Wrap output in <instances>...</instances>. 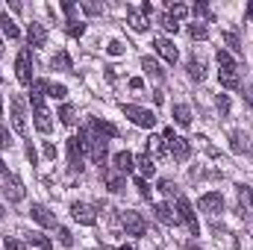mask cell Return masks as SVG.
<instances>
[{
  "label": "cell",
  "instance_id": "cell-1",
  "mask_svg": "<svg viewBox=\"0 0 253 250\" xmlns=\"http://www.w3.org/2000/svg\"><path fill=\"white\" fill-rule=\"evenodd\" d=\"M215 59H218V83L224 88H239L242 85V77H239V65L233 59V53L230 50H218Z\"/></svg>",
  "mask_w": 253,
  "mask_h": 250
},
{
  "label": "cell",
  "instance_id": "cell-2",
  "mask_svg": "<svg viewBox=\"0 0 253 250\" xmlns=\"http://www.w3.org/2000/svg\"><path fill=\"white\" fill-rule=\"evenodd\" d=\"M162 138H165V144H168V153H171L177 162H186V159L191 156L189 138H183V135H174V129H171V126L162 132Z\"/></svg>",
  "mask_w": 253,
  "mask_h": 250
},
{
  "label": "cell",
  "instance_id": "cell-3",
  "mask_svg": "<svg viewBox=\"0 0 253 250\" xmlns=\"http://www.w3.org/2000/svg\"><path fill=\"white\" fill-rule=\"evenodd\" d=\"M121 112H124V118H129L135 126H144V129H153V126H156V115H153L150 109H144V106L124 103V106H121Z\"/></svg>",
  "mask_w": 253,
  "mask_h": 250
},
{
  "label": "cell",
  "instance_id": "cell-4",
  "mask_svg": "<svg viewBox=\"0 0 253 250\" xmlns=\"http://www.w3.org/2000/svg\"><path fill=\"white\" fill-rule=\"evenodd\" d=\"M83 138H85V150L91 153V162L103 168L106 153H109V141H106L103 135H88V132H83Z\"/></svg>",
  "mask_w": 253,
  "mask_h": 250
},
{
  "label": "cell",
  "instance_id": "cell-5",
  "mask_svg": "<svg viewBox=\"0 0 253 250\" xmlns=\"http://www.w3.org/2000/svg\"><path fill=\"white\" fill-rule=\"evenodd\" d=\"M83 159H85V138L80 132V135L68 138V168L71 171H83Z\"/></svg>",
  "mask_w": 253,
  "mask_h": 250
},
{
  "label": "cell",
  "instance_id": "cell-6",
  "mask_svg": "<svg viewBox=\"0 0 253 250\" xmlns=\"http://www.w3.org/2000/svg\"><path fill=\"white\" fill-rule=\"evenodd\" d=\"M9 109H12V129L21 132V135H27V109H24V97H21V94H12Z\"/></svg>",
  "mask_w": 253,
  "mask_h": 250
},
{
  "label": "cell",
  "instance_id": "cell-7",
  "mask_svg": "<svg viewBox=\"0 0 253 250\" xmlns=\"http://www.w3.org/2000/svg\"><path fill=\"white\" fill-rule=\"evenodd\" d=\"M177 218L189 227L191 236H200V224H197V215H194V209H191V203L186 197H177Z\"/></svg>",
  "mask_w": 253,
  "mask_h": 250
},
{
  "label": "cell",
  "instance_id": "cell-8",
  "mask_svg": "<svg viewBox=\"0 0 253 250\" xmlns=\"http://www.w3.org/2000/svg\"><path fill=\"white\" fill-rule=\"evenodd\" d=\"M15 71H18V80L24 85H33V53L27 47L18 50V59H15Z\"/></svg>",
  "mask_w": 253,
  "mask_h": 250
},
{
  "label": "cell",
  "instance_id": "cell-9",
  "mask_svg": "<svg viewBox=\"0 0 253 250\" xmlns=\"http://www.w3.org/2000/svg\"><path fill=\"white\" fill-rule=\"evenodd\" d=\"M121 221H124L126 236H135V239H141V236L147 233V224H144V218H141L138 212H132V209H126L124 215H121Z\"/></svg>",
  "mask_w": 253,
  "mask_h": 250
},
{
  "label": "cell",
  "instance_id": "cell-10",
  "mask_svg": "<svg viewBox=\"0 0 253 250\" xmlns=\"http://www.w3.org/2000/svg\"><path fill=\"white\" fill-rule=\"evenodd\" d=\"M3 194L9 197V203H21L24 194H27V188H24V183H21L15 174H9V177L3 180Z\"/></svg>",
  "mask_w": 253,
  "mask_h": 250
},
{
  "label": "cell",
  "instance_id": "cell-11",
  "mask_svg": "<svg viewBox=\"0 0 253 250\" xmlns=\"http://www.w3.org/2000/svg\"><path fill=\"white\" fill-rule=\"evenodd\" d=\"M71 215H74V221H80L85 227H94L97 224V215H94V209L88 203H71Z\"/></svg>",
  "mask_w": 253,
  "mask_h": 250
},
{
  "label": "cell",
  "instance_id": "cell-12",
  "mask_svg": "<svg viewBox=\"0 0 253 250\" xmlns=\"http://www.w3.org/2000/svg\"><path fill=\"white\" fill-rule=\"evenodd\" d=\"M30 215H33V221H36L39 227H47V230L56 227V218L50 215V209H47L44 203H33V206H30Z\"/></svg>",
  "mask_w": 253,
  "mask_h": 250
},
{
  "label": "cell",
  "instance_id": "cell-13",
  "mask_svg": "<svg viewBox=\"0 0 253 250\" xmlns=\"http://www.w3.org/2000/svg\"><path fill=\"white\" fill-rule=\"evenodd\" d=\"M126 24H129L135 33H147V27H150L147 15H144L141 9H135V6H126Z\"/></svg>",
  "mask_w": 253,
  "mask_h": 250
},
{
  "label": "cell",
  "instance_id": "cell-14",
  "mask_svg": "<svg viewBox=\"0 0 253 250\" xmlns=\"http://www.w3.org/2000/svg\"><path fill=\"white\" fill-rule=\"evenodd\" d=\"M153 47H156V53H159V56H162L165 62L174 65L177 59H180V53H177L174 42H168V39H162V36H159V39H153Z\"/></svg>",
  "mask_w": 253,
  "mask_h": 250
},
{
  "label": "cell",
  "instance_id": "cell-15",
  "mask_svg": "<svg viewBox=\"0 0 253 250\" xmlns=\"http://www.w3.org/2000/svg\"><path fill=\"white\" fill-rule=\"evenodd\" d=\"M112 162H115V171H118V174H132V171H135V156H132L129 150L115 153V159H112Z\"/></svg>",
  "mask_w": 253,
  "mask_h": 250
},
{
  "label": "cell",
  "instance_id": "cell-16",
  "mask_svg": "<svg viewBox=\"0 0 253 250\" xmlns=\"http://www.w3.org/2000/svg\"><path fill=\"white\" fill-rule=\"evenodd\" d=\"M27 42H30V47H44V42H47V33H44V27L33 21V24L27 27Z\"/></svg>",
  "mask_w": 253,
  "mask_h": 250
},
{
  "label": "cell",
  "instance_id": "cell-17",
  "mask_svg": "<svg viewBox=\"0 0 253 250\" xmlns=\"http://www.w3.org/2000/svg\"><path fill=\"white\" fill-rule=\"evenodd\" d=\"M33 118H36V129H39V132H44V135H47V132L53 129L50 112H47L44 106H33Z\"/></svg>",
  "mask_w": 253,
  "mask_h": 250
},
{
  "label": "cell",
  "instance_id": "cell-18",
  "mask_svg": "<svg viewBox=\"0 0 253 250\" xmlns=\"http://www.w3.org/2000/svg\"><path fill=\"white\" fill-rule=\"evenodd\" d=\"M0 30H3V36H6L9 42H18V39H21V30H18L15 18H9V12L0 15Z\"/></svg>",
  "mask_w": 253,
  "mask_h": 250
},
{
  "label": "cell",
  "instance_id": "cell-19",
  "mask_svg": "<svg viewBox=\"0 0 253 250\" xmlns=\"http://www.w3.org/2000/svg\"><path fill=\"white\" fill-rule=\"evenodd\" d=\"M200 209H203V212H221V209H224V197H221L218 191H209V194L200 197Z\"/></svg>",
  "mask_w": 253,
  "mask_h": 250
},
{
  "label": "cell",
  "instance_id": "cell-20",
  "mask_svg": "<svg viewBox=\"0 0 253 250\" xmlns=\"http://www.w3.org/2000/svg\"><path fill=\"white\" fill-rule=\"evenodd\" d=\"M153 215H156V221H162L165 227H177V221H180V218L171 212L168 203H156V206H153Z\"/></svg>",
  "mask_w": 253,
  "mask_h": 250
},
{
  "label": "cell",
  "instance_id": "cell-21",
  "mask_svg": "<svg viewBox=\"0 0 253 250\" xmlns=\"http://www.w3.org/2000/svg\"><path fill=\"white\" fill-rule=\"evenodd\" d=\"M103 183H106V188H109L112 194H118V191H124L126 188L124 174H118V171H103Z\"/></svg>",
  "mask_w": 253,
  "mask_h": 250
},
{
  "label": "cell",
  "instance_id": "cell-22",
  "mask_svg": "<svg viewBox=\"0 0 253 250\" xmlns=\"http://www.w3.org/2000/svg\"><path fill=\"white\" fill-rule=\"evenodd\" d=\"M135 171H138L141 177H153V174H156V165H153L150 153H138V156H135Z\"/></svg>",
  "mask_w": 253,
  "mask_h": 250
},
{
  "label": "cell",
  "instance_id": "cell-23",
  "mask_svg": "<svg viewBox=\"0 0 253 250\" xmlns=\"http://www.w3.org/2000/svg\"><path fill=\"white\" fill-rule=\"evenodd\" d=\"M91 129H94L97 135H103V138H115V135H118V126L109 124V121H103V118H94V121H91Z\"/></svg>",
  "mask_w": 253,
  "mask_h": 250
},
{
  "label": "cell",
  "instance_id": "cell-24",
  "mask_svg": "<svg viewBox=\"0 0 253 250\" xmlns=\"http://www.w3.org/2000/svg\"><path fill=\"white\" fill-rule=\"evenodd\" d=\"M141 68H144V74L153 77V80H162V77H165V71L159 68V62H156L153 56H144V59H141Z\"/></svg>",
  "mask_w": 253,
  "mask_h": 250
},
{
  "label": "cell",
  "instance_id": "cell-25",
  "mask_svg": "<svg viewBox=\"0 0 253 250\" xmlns=\"http://www.w3.org/2000/svg\"><path fill=\"white\" fill-rule=\"evenodd\" d=\"M147 153L165 156V153H168V144H165V138H162V135H150V138H147Z\"/></svg>",
  "mask_w": 253,
  "mask_h": 250
},
{
  "label": "cell",
  "instance_id": "cell-26",
  "mask_svg": "<svg viewBox=\"0 0 253 250\" xmlns=\"http://www.w3.org/2000/svg\"><path fill=\"white\" fill-rule=\"evenodd\" d=\"M174 121L180 126H189L191 124V109L186 103H174Z\"/></svg>",
  "mask_w": 253,
  "mask_h": 250
},
{
  "label": "cell",
  "instance_id": "cell-27",
  "mask_svg": "<svg viewBox=\"0 0 253 250\" xmlns=\"http://www.w3.org/2000/svg\"><path fill=\"white\" fill-rule=\"evenodd\" d=\"M168 15L180 24V21L189 15V6H186V3H180V0H171V3H168Z\"/></svg>",
  "mask_w": 253,
  "mask_h": 250
},
{
  "label": "cell",
  "instance_id": "cell-28",
  "mask_svg": "<svg viewBox=\"0 0 253 250\" xmlns=\"http://www.w3.org/2000/svg\"><path fill=\"white\" fill-rule=\"evenodd\" d=\"M189 77L197 80V83H203L206 80V65L200 62V59H189Z\"/></svg>",
  "mask_w": 253,
  "mask_h": 250
},
{
  "label": "cell",
  "instance_id": "cell-29",
  "mask_svg": "<svg viewBox=\"0 0 253 250\" xmlns=\"http://www.w3.org/2000/svg\"><path fill=\"white\" fill-rule=\"evenodd\" d=\"M50 68H53V71H71V56H68L65 50H59V53L50 59Z\"/></svg>",
  "mask_w": 253,
  "mask_h": 250
},
{
  "label": "cell",
  "instance_id": "cell-30",
  "mask_svg": "<svg viewBox=\"0 0 253 250\" xmlns=\"http://www.w3.org/2000/svg\"><path fill=\"white\" fill-rule=\"evenodd\" d=\"M27 242H30V245H36V248H42V250H53V242H50L47 236H42V233H30V236H27Z\"/></svg>",
  "mask_w": 253,
  "mask_h": 250
},
{
  "label": "cell",
  "instance_id": "cell-31",
  "mask_svg": "<svg viewBox=\"0 0 253 250\" xmlns=\"http://www.w3.org/2000/svg\"><path fill=\"white\" fill-rule=\"evenodd\" d=\"M189 36L203 42V39H209V30H206V24H200V21H197V24H189Z\"/></svg>",
  "mask_w": 253,
  "mask_h": 250
},
{
  "label": "cell",
  "instance_id": "cell-32",
  "mask_svg": "<svg viewBox=\"0 0 253 250\" xmlns=\"http://www.w3.org/2000/svg\"><path fill=\"white\" fill-rule=\"evenodd\" d=\"M230 147H233V153H245V150H248L245 135H242V132H233V135H230Z\"/></svg>",
  "mask_w": 253,
  "mask_h": 250
},
{
  "label": "cell",
  "instance_id": "cell-33",
  "mask_svg": "<svg viewBox=\"0 0 253 250\" xmlns=\"http://www.w3.org/2000/svg\"><path fill=\"white\" fill-rule=\"evenodd\" d=\"M159 27H162L165 33H177V30H180V24H177V21H174V18L168 15V12H165V15L159 18Z\"/></svg>",
  "mask_w": 253,
  "mask_h": 250
},
{
  "label": "cell",
  "instance_id": "cell-34",
  "mask_svg": "<svg viewBox=\"0 0 253 250\" xmlns=\"http://www.w3.org/2000/svg\"><path fill=\"white\" fill-rule=\"evenodd\" d=\"M65 30H68V36H74V39H80V36L85 33V24H83V21H74V18H71Z\"/></svg>",
  "mask_w": 253,
  "mask_h": 250
},
{
  "label": "cell",
  "instance_id": "cell-35",
  "mask_svg": "<svg viewBox=\"0 0 253 250\" xmlns=\"http://www.w3.org/2000/svg\"><path fill=\"white\" fill-rule=\"evenodd\" d=\"M224 42H227V47L233 50V53H242L245 47H242V42H239V36L236 33H224Z\"/></svg>",
  "mask_w": 253,
  "mask_h": 250
},
{
  "label": "cell",
  "instance_id": "cell-36",
  "mask_svg": "<svg viewBox=\"0 0 253 250\" xmlns=\"http://www.w3.org/2000/svg\"><path fill=\"white\" fill-rule=\"evenodd\" d=\"M74 115H77V112H74V106H71V103H65L62 109H59V121H62V124H74V121H77V118H74Z\"/></svg>",
  "mask_w": 253,
  "mask_h": 250
},
{
  "label": "cell",
  "instance_id": "cell-37",
  "mask_svg": "<svg viewBox=\"0 0 253 250\" xmlns=\"http://www.w3.org/2000/svg\"><path fill=\"white\" fill-rule=\"evenodd\" d=\"M239 203L248 209V206H253V191L251 186H239Z\"/></svg>",
  "mask_w": 253,
  "mask_h": 250
},
{
  "label": "cell",
  "instance_id": "cell-38",
  "mask_svg": "<svg viewBox=\"0 0 253 250\" xmlns=\"http://www.w3.org/2000/svg\"><path fill=\"white\" fill-rule=\"evenodd\" d=\"M191 15H194V18H206V21H212V12H209V6H206L203 0H200V3H194Z\"/></svg>",
  "mask_w": 253,
  "mask_h": 250
},
{
  "label": "cell",
  "instance_id": "cell-39",
  "mask_svg": "<svg viewBox=\"0 0 253 250\" xmlns=\"http://www.w3.org/2000/svg\"><path fill=\"white\" fill-rule=\"evenodd\" d=\"M47 94H50V97H56V100H65V94H68V88H65L62 83H50V88H47Z\"/></svg>",
  "mask_w": 253,
  "mask_h": 250
},
{
  "label": "cell",
  "instance_id": "cell-40",
  "mask_svg": "<svg viewBox=\"0 0 253 250\" xmlns=\"http://www.w3.org/2000/svg\"><path fill=\"white\" fill-rule=\"evenodd\" d=\"M124 50H126V47L121 44V42H118V39H112V42L106 44V53H109V56H121Z\"/></svg>",
  "mask_w": 253,
  "mask_h": 250
},
{
  "label": "cell",
  "instance_id": "cell-41",
  "mask_svg": "<svg viewBox=\"0 0 253 250\" xmlns=\"http://www.w3.org/2000/svg\"><path fill=\"white\" fill-rule=\"evenodd\" d=\"M80 6H83V12H85V15H100V12H103V6H100V3H88V0H83Z\"/></svg>",
  "mask_w": 253,
  "mask_h": 250
},
{
  "label": "cell",
  "instance_id": "cell-42",
  "mask_svg": "<svg viewBox=\"0 0 253 250\" xmlns=\"http://www.w3.org/2000/svg\"><path fill=\"white\" fill-rule=\"evenodd\" d=\"M6 147H12V132H9V126H0V150H6Z\"/></svg>",
  "mask_w": 253,
  "mask_h": 250
},
{
  "label": "cell",
  "instance_id": "cell-43",
  "mask_svg": "<svg viewBox=\"0 0 253 250\" xmlns=\"http://www.w3.org/2000/svg\"><path fill=\"white\" fill-rule=\"evenodd\" d=\"M135 188H138V194H141L144 200L150 197V188H147V180H144V177H138V180H135Z\"/></svg>",
  "mask_w": 253,
  "mask_h": 250
},
{
  "label": "cell",
  "instance_id": "cell-44",
  "mask_svg": "<svg viewBox=\"0 0 253 250\" xmlns=\"http://www.w3.org/2000/svg\"><path fill=\"white\" fill-rule=\"evenodd\" d=\"M218 112H221V115L230 112V97H227V94H218Z\"/></svg>",
  "mask_w": 253,
  "mask_h": 250
},
{
  "label": "cell",
  "instance_id": "cell-45",
  "mask_svg": "<svg viewBox=\"0 0 253 250\" xmlns=\"http://www.w3.org/2000/svg\"><path fill=\"white\" fill-rule=\"evenodd\" d=\"M59 242H62L65 248H71V245H74V236H71V230H65V227H59Z\"/></svg>",
  "mask_w": 253,
  "mask_h": 250
},
{
  "label": "cell",
  "instance_id": "cell-46",
  "mask_svg": "<svg viewBox=\"0 0 253 250\" xmlns=\"http://www.w3.org/2000/svg\"><path fill=\"white\" fill-rule=\"evenodd\" d=\"M6 250H27V245L18 242V239H9V236H6Z\"/></svg>",
  "mask_w": 253,
  "mask_h": 250
},
{
  "label": "cell",
  "instance_id": "cell-47",
  "mask_svg": "<svg viewBox=\"0 0 253 250\" xmlns=\"http://www.w3.org/2000/svg\"><path fill=\"white\" fill-rule=\"evenodd\" d=\"M174 183H171V180H159V191H165V194H174Z\"/></svg>",
  "mask_w": 253,
  "mask_h": 250
},
{
  "label": "cell",
  "instance_id": "cell-48",
  "mask_svg": "<svg viewBox=\"0 0 253 250\" xmlns=\"http://www.w3.org/2000/svg\"><path fill=\"white\" fill-rule=\"evenodd\" d=\"M129 88H132V91H141V88H144V80H141V77H132V80H129Z\"/></svg>",
  "mask_w": 253,
  "mask_h": 250
},
{
  "label": "cell",
  "instance_id": "cell-49",
  "mask_svg": "<svg viewBox=\"0 0 253 250\" xmlns=\"http://www.w3.org/2000/svg\"><path fill=\"white\" fill-rule=\"evenodd\" d=\"M42 153H44V159H56V147H53L50 141L44 144V150H42Z\"/></svg>",
  "mask_w": 253,
  "mask_h": 250
},
{
  "label": "cell",
  "instance_id": "cell-50",
  "mask_svg": "<svg viewBox=\"0 0 253 250\" xmlns=\"http://www.w3.org/2000/svg\"><path fill=\"white\" fill-rule=\"evenodd\" d=\"M27 159H30L33 165L39 162V153H36V147H33V144H27Z\"/></svg>",
  "mask_w": 253,
  "mask_h": 250
},
{
  "label": "cell",
  "instance_id": "cell-51",
  "mask_svg": "<svg viewBox=\"0 0 253 250\" xmlns=\"http://www.w3.org/2000/svg\"><path fill=\"white\" fill-rule=\"evenodd\" d=\"M245 103L253 109V85H248V88H245Z\"/></svg>",
  "mask_w": 253,
  "mask_h": 250
},
{
  "label": "cell",
  "instance_id": "cell-52",
  "mask_svg": "<svg viewBox=\"0 0 253 250\" xmlns=\"http://www.w3.org/2000/svg\"><path fill=\"white\" fill-rule=\"evenodd\" d=\"M62 9L68 12V15H74V3H71V0H65V3H62Z\"/></svg>",
  "mask_w": 253,
  "mask_h": 250
},
{
  "label": "cell",
  "instance_id": "cell-53",
  "mask_svg": "<svg viewBox=\"0 0 253 250\" xmlns=\"http://www.w3.org/2000/svg\"><path fill=\"white\" fill-rule=\"evenodd\" d=\"M3 174H6V165H3V159H0V177H3Z\"/></svg>",
  "mask_w": 253,
  "mask_h": 250
},
{
  "label": "cell",
  "instance_id": "cell-54",
  "mask_svg": "<svg viewBox=\"0 0 253 250\" xmlns=\"http://www.w3.org/2000/svg\"><path fill=\"white\" fill-rule=\"evenodd\" d=\"M248 18H253V3L248 6Z\"/></svg>",
  "mask_w": 253,
  "mask_h": 250
},
{
  "label": "cell",
  "instance_id": "cell-55",
  "mask_svg": "<svg viewBox=\"0 0 253 250\" xmlns=\"http://www.w3.org/2000/svg\"><path fill=\"white\" fill-rule=\"evenodd\" d=\"M0 118H3V97H0Z\"/></svg>",
  "mask_w": 253,
  "mask_h": 250
},
{
  "label": "cell",
  "instance_id": "cell-56",
  "mask_svg": "<svg viewBox=\"0 0 253 250\" xmlns=\"http://www.w3.org/2000/svg\"><path fill=\"white\" fill-rule=\"evenodd\" d=\"M121 250H135V248H129V245H121Z\"/></svg>",
  "mask_w": 253,
  "mask_h": 250
},
{
  "label": "cell",
  "instance_id": "cell-57",
  "mask_svg": "<svg viewBox=\"0 0 253 250\" xmlns=\"http://www.w3.org/2000/svg\"><path fill=\"white\" fill-rule=\"evenodd\" d=\"M189 250H200V248H197V245H189Z\"/></svg>",
  "mask_w": 253,
  "mask_h": 250
},
{
  "label": "cell",
  "instance_id": "cell-58",
  "mask_svg": "<svg viewBox=\"0 0 253 250\" xmlns=\"http://www.w3.org/2000/svg\"><path fill=\"white\" fill-rule=\"evenodd\" d=\"M0 218H3V206H0Z\"/></svg>",
  "mask_w": 253,
  "mask_h": 250
},
{
  "label": "cell",
  "instance_id": "cell-59",
  "mask_svg": "<svg viewBox=\"0 0 253 250\" xmlns=\"http://www.w3.org/2000/svg\"><path fill=\"white\" fill-rule=\"evenodd\" d=\"M0 80H3V77H0Z\"/></svg>",
  "mask_w": 253,
  "mask_h": 250
}]
</instances>
